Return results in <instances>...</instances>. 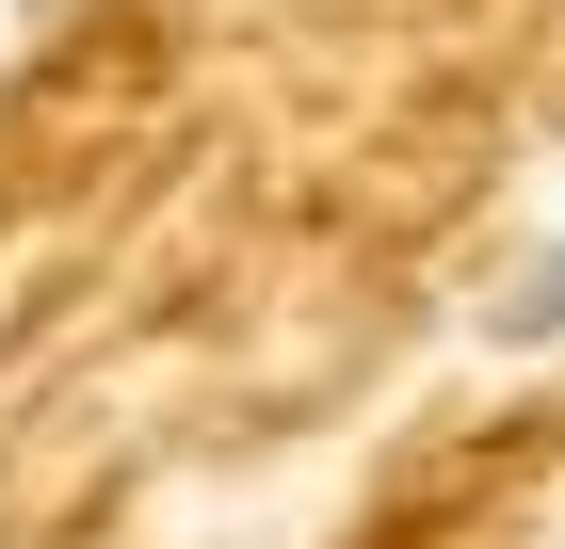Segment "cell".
Listing matches in <instances>:
<instances>
[{
    "instance_id": "obj_1",
    "label": "cell",
    "mask_w": 565,
    "mask_h": 549,
    "mask_svg": "<svg viewBox=\"0 0 565 549\" xmlns=\"http://www.w3.org/2000/svg\"><path fill=\"white\" fill-rule=\"evenodd\" d=\"M484 356H565V211H533L518 226V258H501V275H484Z\"/></svg>"
}]
</instances>
